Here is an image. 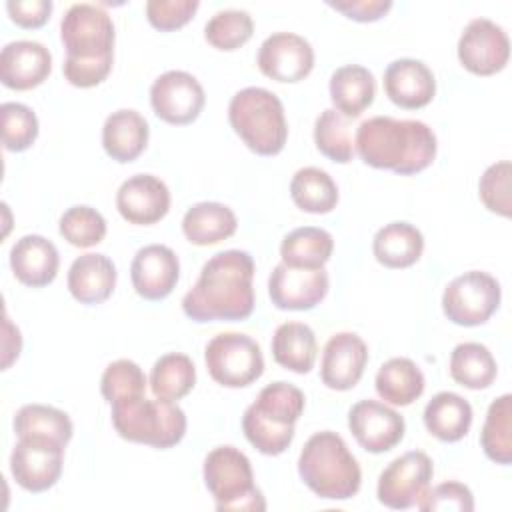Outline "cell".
I'll list each match as a JSON object with an SVG mask.
<instances>
[{"label":"cell","mask_w":512,"mask_h":512,"mask_svg":"<svg viewBox=\"0 0 512 512\" xmlns=\"http://www.w3.org/2000/svg\"><path fill=\"white\" fill-rule=\"evenodd\" d=\"M254 258L246 250H224L204 262L182 310L194 322H238L254 312Z\"/></svg>","instance_id":"cell-1"},{"label":"cell","mask_w":512,"mask_h":512,"mask_svg":"<svg viewBox=\"0 0 512 512\" xmlns=\"http://www.w3.org/2000/svg\"><path fill=\"white\" fill-rule=\"evenodd\" d=\"M360 160L378 170L412 176L426 170L436 158V134L422 120L372 116L356 130Z\"/></svg>","instance_id":"cell-2"},{"label":"cell","mask_w":512,"mask_h":512,"mask_svg":"<svg viewBox=\"0 0 512 512\" xmlns=\"http://www.w3.org/2000/svg\"><path fill=\"white\" fill-rule=\"evenodd\" d=\"M298 474L302 482L324 500H350L362 484V470L344 438L332 430L312 434L300 456Z\"/></svg>","instance_id":"cell-3"},{"label":"cell","mask_w":512,"mask_h":512,"mask_svg":"<svg viewBox=\"0 0 512 512\" xmlns=\"http://www.w3.org/2000/svg\"><path fill=\"white\" fill-rule=\"evenodd\" d=\"M304 392L278 380L264 386L242 416L246 440L266 456L282 454L294 440V424L304 412Z\"/></svg>","instance_id":"cell-4"},{"label":"cell","mask_w":512,"mask_h":512,"mask_svg":"<svg viewBox=\"0 0 512 512\" xmlns=\"http://www.w3.org/2000/svg\"><path fill=\"white\" fill-rule=\"evenodd\" d=\"M228 122L242 142L260 156H276L288 138L280 98L260 86L238 90L228 104Z\"/></svg>","instance_id":"cell-5"},{"label":"cell","mask_w":512,"mask_h":512,"mask_svg":"<svg viewBox=\"0 0 512 512\" xmlns=\"http://www.w3.org/2000/svg\"><path fill=\"white\" fill-rule=\"evenodd\" d=\"M110 406L114 430L128 442L166 450L176 446L186 434V414L172 400L136 396Z\"/></svg>","instance_id":"cell-6"},{"label":"cell","mask_w":512,"mask_h":512,"mask_svg":"<svg viewBox=\"0 0 512 512\" xmlns=\"http://www.w3.org/2000/svg\"><path fill=\"white\" fill-rule=\"evenodd\" d=\"M204 484L216 502V510L262 512L266 502L254 484L248 456L234 446H218L204 458Z\"/></svg>","instance_id":"cell-7"},{"label":"cell","mask_w":512,"mask_h":512,"mask_svg":"<svg viewBox=\"0 0 512 512\" xmlns=\"http://www.w3.org/2000/svg\"><path fill=\"white\" fill-rule=\"evenodd\" d=\"M206 370L226 388H244L264 372V356L254 338L240 332L216 334L204 348Z\"/></svg>","instance_id":"cell-8"},{"label":"cell","mask_w":512,"mask_h":512,"mask_svg":"<svg viewBox=\"0 0 512 512\" xmlns=\"http://www.w3.org/2000/svg\"><path fill=\"white\" fill-rule=\"evenodd\" d=\"M114 22L96 4H72L60 22L66 58L96 60L114 56Z\"/></svg>","instance_id":"cell-9"},{"label":"cell","mask_w":512,"mask_h":512,"mask_svg":"<svg viewBox=\"0 0 512 512\" xmlns=\"http://www.w3.org/2000/svg\"><path fill=\"white\" fill-rule=\"evenodd\" d=\"M502 298L500 284L482 270L456 276L442 294L444 316L458 326H480L498 310Z\"/></svg>","instance_id":"cell-10"},{"label":"cell","mask_w":512,"mask_h":512,"mask_svg":"<svg viewBox=\"0 0 512 512\" xmlns=\"http://www.w3.org/2000/svg\"><path fill=\"white\" fill-rule=\"evenodd\" d=\"M64 448V444L46 436L18 438L10 454V472L16 484L28 492L52 488L62 476Z\"/></svg>","instance_id":"cell-11"},{"label":"cell","mask_w":512,"mask_h":512,"mask_svg":"<svg viewBox=\"0 0 512 512\" xmlns=\"http://www.w3.org/2000/svg\"><path fill=\"white\" fill-rule=\"evenodd\" d=\"M434 474L432 460L422 450H410L394 458L378 476V502L392 510L416 506L418 498L430 486Z\"/></svg>","instance_id":"cell-12"},{"label":"cell","mask_w":512,"mask_h":512,"mask_svg":"<svg viewBox=\"0 0 512 512\" xmlns=\"http://www.w3.org/2000/svg\"><path fill=\"white\" fill-rule=\"evenodd\" d=\"M206 102L202 84L184 70H168L150 86V104L154 114L174 126L194 122Z\"/></svg>","instance_id":"cell-13"},{"label":"cell","mask_w":512,"mask_h":512,"mask_svg":"<svg viewBox=\"0 0 512 512\" xmlns=\"http://www.w3.org/2000/svg\"><path fill=\"white\" fill-rule=\"evenodd\" d=\"M510 58V40L502 26L488 18H474L466 24L458 40L460 64L476 74L490 76L500 72Z\"/></svg>","instance_id":"cell-14"},{"label":"cell","mask_w":512,"mask_h":512,"mask_svg":"<svg viewBox=\"0 0 512 512\" xmlns=\"http://www.w3.org/2000/svg\"><path fill=\"white\" fill-rule=\"evenodd\" d=\"M348 428L366 452L382 454L400 444L406 424L394 408L368 398L350 408Z\"/></svg>","instance_id":"cell-15"},{"label":"cell","mask_w":512,"mask_h":512,"mask_svg":"<svg viewBox=\"0 0 512 512\" xmlns=\"http://www.w3.org/2000/svg\"><path fill=\"white\" fill-rule=\"evenodd\" d=\"M258 68L276 82H300L314 68L310 42L294 32H274L258 48Z\"/></svg>","instance_id":"cell-16"},{"label":"cell","mask_w":512,"mask_h":512,"mask_svg":"<svg viewBox=\"0 0 512 512\" xmlns=\"http://www.w3.org/2000/svg\"><path fill=\"white\" fill-rule=\"evenodd\" d=\"M328 286L324 268H290L284 262L274 266L268 278V294L278 310H312L326 298Z\"/></svg>","instance_id":"cell-17"},{"label":"cell","mask_w":512,"mask_h":512,"mask_svg":"<svg viewBox=\"0 0 512 512\" xmlns=\"http://www.w3.org/2000/svg\"><path fill=\"white\" fill-rule=\"evenodd\" d=\"M116 208L130 224H156L170 210V190L154 174H134L120 184Z\"/></svg>","instance_id":"cell-18"},{"label":"cell","mask_w":512,"mask_h":512,"mask_svg":"<svg viewBox=\"0 0 512 512\" xmlns=\"http://www.w3.org/2000/svg\"><path fill=\"white\" fill-rule=\"evenodd\" d=\"M366 362L368 348L364 340L354 332H338L330 336L322 350V384L330 390H350L360 382Z\"/></svg>","instance_id":"cell-19"},{"label":"cell","mask_w":512,"mask_h":512,"mask_svg":"<svg viewBox=\"0 0 512 512\" xmlns=\"http://www.w3.org/2000/svg\"><path fill=\"white\" fill-rule=\"evenodd\" d=\"M130 278L138 296L146 300H162L178 284V256L164 244H148L136 252L130 264Z\"/></svg>","instance_id":"cell-20"},{"label":"cell","mask_w":512,"mask_h":512,"mask_svg":"<svg viewBox=\"0 0 512 512\" xmlns=\"http://www.w3.org/2000/svg\"><path fill=\"white\" fill-rule=\"evenodd\" d=\"M52 70L50 50L34 40L8 42L0 52V80L10 90H32Z\"/></svg>","instance_id":"cell-21"},{"label":"cell","mask_w":512,"mask_h":512,"mask_svg":"<svg viewBox=\"0 0 512 512\" xmlns=\"http://www.w3.org/2000/svg\"><path fill=\"white\" fill-rule=\"evenodd\" d=\"M384 92L396 106L418 110L432 102L436 80L422 60L398 58L384 70Z\"/></svg>","instance_id":"cell-22"},{"label":"cell","mask_w":512,"mask_h":512,"mask_svg":"<svg viewBox=\"0 0 512 512\" xmlns=\"http://www.w3.org/2000/svg\"><path fill=\"white\" fill-rule=\"evenodd\" d=\"M10 268L16 280L24 286L42 288L56 278L60 256L48 238L40 234H26L10 248Z\"/></svg>","instance_id":"cell-23"},{"label":"cell","mask_w":512,"mask_h":512,"mask_svg":"<svg viewBox=\"0 0 512 512\" xmlns=\"http://www.w3.org/2000/svg\"><path fill=\"white\" fill-rule=\"evenodd\" d=\"M116 286V266L106 254H82L68 268V290L80 304L108 300Z\"/></svg>","instance_id":"cell-24"},{"label":"cell","mask_w":512,"mask_h":512,"mask_svg":"<svg viewBox=\"0 0 512 512\" xmlns=\"http://www.w3.org/2000/svg\"><path fill=\"white\" fill-rule=\"evenodd\" d=\"M148 136L150 128L146 118L132 108L112 112L102 126L104 152L120 164L136 160L144 152Z\"/></svg>","instance_id":"cell-25"},{"label":"cell","mask_w":512,"mask_h":512,"mask_svg":"<svg viewBox=\"0 0 512 512\" xmlns=\"http://www.w3.org/2000/svg\"><path fill=\"white\" fill-rule=\"evenodd\" d=\"M376 96L374 74L360 64H346L330 76V100L346 118L360 116Z\"/></svg>","instance_id":"cell-26"},{"label":"cell","mask_w":512,"mask_h":512,"mask_svg":"<svg viewBox=\"0 0 512 512\" xmlns=\"http://www.w3.org/2000/svg\"><path fill=\"white\" fill-rule=\"evenodd\" d=\"M238 228L236 214L222 202H198L182 218V232L196 246H212L230 238Z\"/></svg>","instance_id":"cell-27"},{"label":"cell","mask_w":512,"mask_h":512,"mask_svg":"<svg viewBox=\"0 0 512 512\" xmlns=\"http://www.w3.org/2000/svg\"><path fill=\"white\" fill-rule=\"evenodd\" d=\"M422 250L424 236L410 222H390L372 240L374 258L386 268H408L420 260Z\"/></svg>","instance_id":"cell-28"},{"label":"cell","mask_w":512,"mask_h":512,"mask_svg":"<svg viewBox=\"0 0 512 512\" xmlns=\"http://www.w3.org/2000/svg\"><path fill=\"white\" fill-rule=\"evenodd\" d=\"M472 424V406L456 392H438L424 408L426 430L442 442L462 440Z\"/></svg>","instance_id":"cell-29"},{"label":"cell","mask_w":512,"mask_h":512,"mask_svg":"<svg viewBox=\"0 0 512 512\" xmlns=\"http://www.w3.org/2000/svg\"><path fill=\"white\" fill-rule=\"evenodd\" d=\"M272 356L282 368L306 374L314 368L318 344L314 330L304 322H284L272 336Z\"/></svg>","instance_id":"cell-30"},{"label":"cell","mask_w":512,"mask_h":512,"mask_svg":"<svg viewBox=\"0 0 512 512\" xmlns=\"http://www.w3.org/2000/svg\"><path fill=\"white\" fill-rule=\"evenodd\" d=\"M378 396L392 406H408L416 402L426 386L422 370L410 358L386 360L374 380Z\"/></svg>","instance_id":"cell-31"},{"label":"cell","mask_w":512,"mask_h":512,"mask_svg":"<svg viewBox=\"0 0 512 512\" xmlns=\"http://www.w3.org/2000/svg\"><path fill=\"white\" fill-rule=\"evenodd\" d=\"M334 250V238L328 230L302 226L288 232L280 244L282 262L290 268H324Z\"/></svg>","instance_id":"cell-32"},{"label":"cell","mask_w":512,"mask_h":512,"mask_svg":"<svg viewBox=\"0 0 512 512\" xmlns=\"http://www.w3.org/2000/svg\"><path fill=\"white\" fill-rule=\"evenodd\" d=\"M290 196L308 214H328L338 204V186L326 170L304 166L290 180Z\"/></svg>","instance_id":"cell-33"},{"label":"cell","mask_w":512,"mask_h":512,"mask_svg":"<svg viewBox=\"0 0 512 512\" xmlns=\"http://www.w3.org/2000/svg\"><path fill=\"white\" fill-rule=\"evenodd\" d=\"M496 360L480 342H462L450 354V376L464 388L482 390L496 380Z\"/></svg>","instance_id":"cell-34"},{"label":"cell","mask_w":512,"mask_h":512,"mask_svg":"<svg viewBox=\"0 0 512 512\" xmlns=\"http://www.w3.org/2000/svg\"><path fill=\"white\" fill-rule=\"evenodd\" d=\"M196 384L194 362L180 352H170L160 356L150 372V390L156 398L180 400Z\"/></svg>","instance_id":"cell-35"},{"label":"cell","mask_w":512,"mask_h":512,"mask_svg":"<svg viewBox=\"0 0 512 512\" xmlns=\"http://www.w3.org/2000/svg\"><path fill=\"white\" fill-rule=\"evenodd\" d=\"M480 444L484 454L502 466L512 462V396H498L486 412V420L480 432Z\"/></svg>","instance_id":"cell-36"},{"label":"cell","mask_w":512,"mask_h":512,"mask_svg":"<svg viewBox=\"0 0 512 512\" xmlns=\"http://www.w3.org/2000/svg\"><path fill=\"white\" fill-rule=\"evenodd\" d=\"M14 432L18 438L46 436L66 446L72 440L74 426L70 416L60 408L48 404H26L14 416Z\"/></svg>","instance_id":"cell-37"},{"label":"cell","mask_w":512,"mask_h":512,"mask_svg":"<svg viewBox=\"0 0 512 512\" xmlns=\"http://www.w3.org/2000/svg\"><path fill=\"white\" fill-rule=\"evenodd\" d=\"M314 144L332 162L348 164L354 158L350 118L334 108L322 110L314 122Z\"/></svg>","instance_id":"cell-38"},{"label":"cell","mask_w":512,"mask_h":512,"mask_svg":"<svg viewBox=\"0 0 512 512\" xmlns=\"http://www.w3.org/2000/svg\"><path fill=\"white\" fill-rule=\"evenodd\" d=\"M252 34L254 22L246 10H220L204 26L206 42L224 52L240 48Z\"/></svg>","instance_id":"cell-39"},{"label":"cell","mask_w":512,"mask_h":512,"mask_svg":"<svg viewBox=\"0 0 512 512\" xmlns=\"http://www.w3.org/2000/svg\"><path fill=\"white\" fill-rule=\"evenodd\" d=\"M58 230L68 244L76 248H90L104 240L106 220L96 208L80 204V206L68 208L60 216Z\"/></svg>","instance_id":"cell-40"},{"label":"cell","mask_w":512,"mask_h":512,"mask_svg":"<svg viewBox=\"0 0 512 512\" xmlns=\"http://www.w3.org/2000/svg\"><path fill=\"white\" fill-rule=\"evenodd\" d=\"M146 374L144 370L126 358L110 362L100 378V392L108 404L144 396L146 392Z\"/></svg>","instance_id":"cell-41"},{"label":"cell","mask_w":512,"mask_h":512,"mask_svg":"<svg viewBox=\"0 0 512 512\" xmlns=\"http://www.w3.org/2000/svg\"><path fill=\"white\" fill-rule=\"evenodd\" d=\"M2 142L10 152L28 150L38 138V118L26 104L4 102L0 106Z\"/></svg>","instance_id":"cell-42"},{"label":"cell","mask_w":512,"mask_h":512,"mask_svg":"<svg viewBox=\"0 0 512 512\" xmlns=\"http://www.w3.org/2000/svg\"><path fill=\"white\" fill-rule=\"evenodd\" d=\"M510 174L512 166L508 160H500L496 164H490L478 182V194L482 204L498 214L508 218L512 212V200H510Z\"/></svg>","instance_id":"cell-43"},{"label":"cell","mask_w":512,"mask_h":512,"mask_svg":"<svg viewBox=\"0 0 512 512\" xmlns=\"http://www.w3.org/2000/svg\"><path fill=\"white\" fill-rule=\"evenodd\" d=\"M416 508L422 512H472L474 510V496L472 490L462 482H442L436 486H428L424 494L418 498Z\"/></svg>","instance_id":"cell-44"},{"label":"cell","mask_w":512,"mask_h":512,"mask_svg":"<svg viewBox=\"0 0 512 512\" xmlns=\"http://www.w3.org/2000/svg\"><path fill=\"white\" fill-rule=\"evenodd\" d=\"M198 6V0H148L146 18L154 28L170 32L188 24Z\"/></svg>","instance_id":"cell-45"},{"label":"cell","mask_w":512,"mask_h":512,"mask_svg":"<svg viewBox=\"0 0 512 512\" xmlns=\"http://www.w3.org/2000/svg\"><path fill=\"white\" fill-rule=\"evenodd\" d=\"M114 56L106 58H96V60H76V58H66L62 64L64 78L76 86V88H92L98 86L100 82L106 80V76L112 70Z\"/></svg>","instance_id":"cell-46"},{"label":"cell","mask_w":512,"mask_h":512,"mask_svg":"<svg viewBox=\"0 0 512 512\" xmlns=\"http://www.w3.org/2000/svg\"><path fill=\"white\" fill-rule=\"evenodd\" d=\"M6 10L22 28H40L48 22L52 12L50 0H10L6 2Z\"/></svg>","instance_id":"cell-47"},{"label":"cell","mask_w":512,"mask_h":512,"mask_svg":"<svg viewBox=\"0 0 512 512\" xmlns=\"http://www.w3.org/2000/svg\"><path fill=\"white\" fill-rule=\"evenodd\" d=\"M326 4L354 22H376L392 8V0H328Z\"/></svg>","instance_id":"cell-48"},{"label":"cell","mask_w":512,"mask_h":512,"mask_svg":"<svg viewBox=\"0 0 512 512\" xmlns=\"http://www.w3.org/2000/svg\"><path fill=\"white\" fill-rule=\"evenodd\" d=\"M22 350V336H20V330L10 322L8 314H4V338H2V368L6 370L12 360L18 358Z\"/></svg>","instance_id":"cell-49"}]
</instances>
